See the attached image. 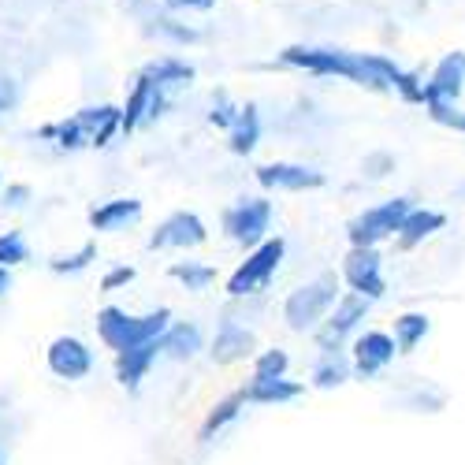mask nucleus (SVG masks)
<instances>
[{
  "mask_svg": "<svg viewBox=\"0 0 465 465\" xmlns=\"http://www.w3.org/2000/svg\"><path fill=\"white\" fill-rule=\"evenodd\" d=\"M164 94H168V90H161V86L142 71V74H138V83H134V90H131V97H127L124 120H120V134L138 131V127L149 120V115H157V112L164 108Z\"/></svg>",
  "mask_w": 465,
  "mask_h": 465,
  "instance_id": "nucleus-15",
  "label": "nucleus"
},
{
  "mask_svg": "<svg viewBox=\"0 0 465 465\" xmlns=\"http://www.w3.org/2000/svg\"><path fill=\"white\" fill-rule=\"evenodd\" d=\"M168 276L179 280L190 294H202V291H209L216 283V268L213 264H202V261H175L168 268Z\"/></svg>",
  "mask_w": 465,
  "mask_h": 465,
  "instance_id": "nucleus-25",
  "label": "nucleus"
},
{
  "mask_svg": "<svg viewBox=\"0 0 465 465\" xmlns=\"http://www.w3.org/2000/svg\"><path fill=\"white\" fill-rule=\"evenodd\" d=\"M172 8H190V12H209L216 0H168Z\"/></svg>",
  "mask_w": 465,
  "mask_h": 465,
  "instance_id": "nucleus-35",
  "label": "nucleus"
},
{
  "mask_svg": "<svg viewBox=\"0 0 465 465\" xmlns=\"http://www.w3.org/2000/svg\"><path fill=\"white\" fill-rule=\"evenodd\" d=\"M239 112H242V108H231V104H227V97L220 94V104H213V124H216V127H227V131H231V124L239 120Z\"/></svg>",
  "mask_w": 465,
  "mask_h": 465,
  "instance_id": "nucleus-32",
  "label": "nucleus"
},
{
  "mask_svg": "<svg viewBox=\"0 0 465 465\" xmlns=\"http://www.w3.org/2000/svg\"><path fill=\"white\" fill-rule=\"evenodd\" d=\"M395 354H399L395 335L376 331V328L358 331V335H354V346H351V358H354V376H361V380L380 376L387 365L395 361Z\"/></svg>",
  "mask_w": 465,
  "mask_h": 465,
  "instance_id": "nucleus-12",
  "label": "nucleus"
},
{
  "mask_svg": "<svg viewBox=\"0 0 465 465\" xmlns=\"http://www.w3.org/2000/svg\"><path fill=\"white\" fill-rule=\"evenodd\" d=\"M268 227H272V202L268 198H246L223 213V235L246 250L268 239Z\"/></svg>",
  "mask_w": 465,
  "mask_h": 465,
  "instance_id": "nucleus-8",
  "label": "nucleus"
},
{
  "mask_svg": "<svg viewBox=\"0 0 465 465\" xmlns=\"http://www.w3.org/2000/svg\"><path fill=\"white\" fill-rule=\"evenodd\" d=\"M429 331H432L429 313H402V317H395V346H399V354H413Z\"/></svg>",
  "mask_w": 465,
  "mask_h": 465,
  "instance_id": "nucleus-23",
  "label": "nucleus"
},
{
  "mask_svg": "<svg viewBox=\"0 0 465 465\" xmlns=\"http://www.w3.org/2000/svg\"><path fill=\"white\" fill-rule=\"evenodd\" d=\"M205 239H209V231L198 213H172L149 235V250H198L205 246Z\"/></svg>",
  "mask_w": 465,
  "mask_h": 465,
  "instance_id": "nucleus-11",
  "label": "nucleus"
},
{
  "mask_svg": "<svg viewBox=\"0 0 465 465\" xmlns=\"http://www.w3.org/2000/svg\"><path fill=\"white\" fill-rule=\"evenodd\" d=\"M94 257H97V246H94V242H86L79 253L49 261V268H53L56 276H74V272H83V268H90V261H94Z\"/></svg>",
  "mask_w": 465,
  "mask_h": 465,
  "instance_id": "nucleus-30",
  "label": "nucleus"
},
{
  "mask_svg": "<svg viewBox=\"0 0 465 465\" xmlns=\"http://www.w3.org/2000/svg\"><path fill=\"white\" fill-rule=\"evenodd\" d=\"M246 410V399H242V391H235V395H227V399H220L213 410H209V417H205V424H202V432H198V440H213V436H220L231 420H235L239 413Z\"/></svg>",
  "mask_w": 465,
  "mask_h": 465,
  "instance_id": "nucleus-26",
  "label": "nucleus"
},
{
  "mask_svg": "<svg viewBox=\"0 0 465 465\" xmlns=\"http://www.w3.org/2000/svg\"><path fill=\"white\" fill-rule=\"evenodd\" d=\"M131 280H134V268L120 264V268H112V272L101 280V291H115V287H124V283H131Z\"/></svg>",
  "mask_w": 465,
  "mask_h": 465,
  "instance_id": "nucleus-33",
  "label": "nucleus"
},
{
  "mask_svg": "<svg viewBox=\"0 0 465 465\" xmlns=\"http://www.w3.org/2000/svg\"><path fill=\"white\" fill-rule=\"evenodd\" d=\"M465 90V53H447L436 71H432V79L424 83V104H429L432 112V120L440 124H450V115H454V104Z\"/></svg>",
  "mask_w": 465,
  "mask_h": 465,
  "instance_id": "nucleus-7",
  "label": "nucleus"
},
{
  "mask_svg": "<svg viewBox=\"0 0 465 465\" xmlns=\"http://www.w3.org/2000/svg\"><path fill=\"white\" fill-rule=\"evenodd\" d=\"M26 193H30L26 186H12V190L5 193V202H8V205H23V202H26Z\"/></svg>",
  "mask_w": 465,
  "mask_h": 465,
  "instance_id": "nucleus-36",
  "label": "nucleus"
},
{
  "mask_svg": "<svg viewBox=\"0 0 465 465\" xmlns=\"http://www.w3.org/2000/svg\"><path fill=\"white\" fill-rule=\"evenodd\" d=\"M257 183H261L264 190H291V193H298V190H317V186H324V172L305 168V164L276 161V164L257 168Z\"/></svg>",
  "mask_w": 465,
  "mask_h": 465,
  "instance_id": "nucleus-16",
  "label": "nucleus"
},
{
  "mask_svg": "<svg viewBox=\"0 0 465 465\" xmlns=\"http://www.w3.org/2000/svg\"><path fill=\"white\" fill-rule=\"evenodd\" d=\"M369 298L358 294V291H342L339 302L331 305V313L324 317V324L317 328V342H321V351H339L342 339L346 335H354L358 324L369 317Z\"/></svg>",
  "mask_w": 465,
  "mask_h": 465,
  "instance_id": "nucleus-9",
  "label": "nucleus"
},
{
  "mask_svg": "<svg viewBox=\"0 0 465 465\" xmlns=\"http://www.w3.org/2000/svg\"><path fill=\"white\" fill-rule=\"evenodd\" d=\"M443 223H447V216L443 213H436V209H410L406 213V220H402V227H399V250H413V246H420L424 239H432L436 231H443Z\"/></svg>",
  "mask_w": 465,
  "mask_h": 465,
  "instance_id": "nucleus-20",
  "label": "nucleus"
},
{
  "mask_svg": "<svg viewBox=\"0 0 465 465\" xmlns=\"http://www.w3.org/2000/svg\"><path fill=\"white\" fill-rule=\"evenodd\" d=\"M198 351H205V335L190 321H175L161 335V358H168V361H190Z\"/></svg>",
  "mask_w": 465,
  "mask_h": 465,
  "instance_id": "nucleus-19",
  "label": "nucleus"
},
{
  "mask_svg": "<svg viewBox=\"0 0 465 465\" xmlns=\"http://www.w3.org/2000/svg\"><path fill=\"white\" fill-rule=\"evenodd\" d=\"M305 395V383L298 380H287V376H276V380H250L242 387V399L246 406H287L294 399Z\"/></svg>",
  "mask_w": 465,
  "mask_h": 465,
  "instance_id": "nucleus-17",
  "label": "nucleus"
},
{
  "mask_svg": "<svg viewBox=\"0 0 465 465\" xmlns=\"http://www.w3.org/2000/svg\"><path fill=\"white\" fill-rule=\"evenodd\" d=\"M257 354V335L239 324L235 317H223L216 335H213V346H209V358L216 365H239V361H250Z\"/></svg>",
  "mask_w": 465,
  "mask_h": 465,
  "instance_id": "nucleus-14",
  "label": "nucleus"
},
{
  "mask_svg": "<svg viewBox=\"0 0 465 465\" xmlns=\"http://www.w3.org/2000/svg\"><path fill=\"white\" fill-rule=\"evenodd\" d=\"M120 120L124 112L112 104H97V108H83L74 112L71 120L45 127L42 134L53 138L60 149H83V145H108L112 134H120Z\"/></svg>",
  "mask_w": 465,
  "mask_h": 465,
  "instance_id": "nucleus-4",
  "label": "nucleus"
},
{
  "mask_svg": "<svg viewBox=\"0 0 465 465\" xmlns=\"http://www.w3.org/2000/svg\"><path fill=\"white\" fill-rule=\"evenodd\" d=\"M283 64L305 67L313 74H342V79H351L358 86H372V90H399L406 101L424 104V83L417 74L402 71L399 64H391L387 56L342 53V49H287Z\"/></svg>",
  "mask_w": 465,
  "mask_h": 465,
  "instance_id": "nucleus-1",
  "label": "nucleus"
},
{
  "mask_svg": "<svg viewBox=\"0 0 465 465\" xmlns=\"http://www.w3.org/2000/svg\"><path fill=\"white\" fill-rule=\"evenodd\" d=\"M26 261H30L26 239L19 235V231H5V235H0V264L15 268V264H26Z\"/></svg>",
  "mask_w": 465,
  "mask_h": 465,
  "instance_id": "nucleus-29",
  "label": "nucleus"
},
{
  "mask_svg": "<svg viewBox=\"0 0 465 465\" xmlns=\"http://www.w3.org/2000/svg\"><path fill=\"white\" fill-rule=\"evenodd\" d=\"M12 291V268L0 264V294H8Z\"/></svg>",
  "mask_w": 465,
  "mask_h": 465,
  "instance_id": "nucleus-37",
  "label": "nucleus"
},
{
  "mask_svg": "<svg viewBox=\"0 0 465 465\" xmlns=\"http://www.w3.org/2000/svg\"><path fill=\"white\" fill-rule=\"evenodd\" d=\"M157 358H161V339H149L142 346H131V351H120L115 354V380L124 387H138Z\"/></svg>",
  "mask_w": 465,
  "mask_h": 465,
  "instance_id": "nucleus-18",
  "label": "nucleus"
},
{
  "mask_svg": "<svg viewBox=\"0 0 465 465\" xmlns=\"http://www.w3.org/2000/svg\"><path fill=\"white\" fill-rule=\"evenodd\" d=\"M351 376H354V358H346L339 346V351H324L321 365L313 369V387H339Z\"/></svg>",
  "mask_w": 465,
  "mask_h": 465,
  "instance_id": "nucleus-24",
  "label": "nucleus"
},
{
  "mask_svg": "<svg viewBox=\"0 0 465 465\" xmlns=\"http://www.w3.org/2000/svg\"><path fill=\"white\" fill-rule=\"evenodd\" d=\"M410 209H413L410 198H391V202H380V205L365 209L361 216H354L351 223H346L351 246H380L387 239H395Z\"/></svg>",
  "mask_w": 465,
  "mask_h": 465,
  "instance_id": "nucleus-6",
  "label": "nucleus"
},
{
  "mask_svg": "<svg viewBox=\"0 0 465 465\" xmlns=\"http://www.w3.org/2000/svg\"><path fill=\"white\" fill-rule=\"evenodd\" d=\"M339 276L335 272H321L317 280H309L302 287H294L283 302V321L291 331H317L324 324V317L331 313V305L339 302Z\"/></svg>",
  "mask_w": 465,
  "mask_h": 465,
  "instance_id": "nucleus-3",
  "label": "nucleus"
},
{
  "mask_svg": "<svg viewBox=\"0 0 465 465\" xmlns=\"http://www.w3.org/2000/svg\"><path fill=\"white\" fill-rule=\"evenodd\" d=\"M145 74H149V79L157 83L161 90H172V86H186V83L193 79V67L183 64V60H175V56H164V60H153V64L145 67Z\"/></svg>",
  "mask_w": 465,
  "mask_h": 465,
  "instance_id": "nucleus-27",
  "label": "nucleus"
},
{
  "mask_svg": "<svg viewBox=\"0 0 465 465\" xmlns=\"http://www.w3.org/2000/svg\"><path fill=\"white\" fill-rule=\"evenodd\" d=\"M149 23H153V30H157V34L172 37V42H179V45H186V42H198V30L179 26V23H175V19H168V15H153Z\"/></svg>",
  "mask_w": 465,
  "mask_h": 465,
  "instance_id": "nucleus-31",
  "label": "nucleus"
},
{
  "mask_svg": "<svg viewBox=\"0 0 465 465\" xmlns=\"http://www.w3.org/2000/svg\"><path fill=\"white\" fill-rule=\"evenodd\" d=\"M450 127H454V131H461V134H465V112H461V115H458V112H454V115H450Z\"/></svg>",
  "mask_w": 465,
  "mask_h": 465,
  "instance_id": "nucleus-38",
  "label": "nucleus"
},
{
  "mask_svg": "<svg viewBox=\"0 0 465 465\" xmlns=\"http://www.w3.org/2000/svg\"><path fill=\"white\" fill-rule=\"evenodd\" d=\"M15 104V83L12 79H0V112Z\"/></svg>",
  "mask_w": 465,
  "mask_h": 465,
  "instance_id": "nucleus-34",
  "label": "nucleus"
},
{
  "mask_svg": "<svg viewBox=\"0 0 465 465\" xmlns=\"http://www.w3.org/2000/svg\"><path fill=\"white\" fill-rule=\"evenodd\" d=\"M261 142V115L253 104H246L239 112V120L231 124V153H239V157H246V153H253Z\"/></svg>",
  "mask_w": 465,
  "mask_h": 465,
  "instance_id": "nucleus-22",
  "label": "nucleus"
},
{
  "mask_svg": "<svg viewBox=\"0 0 465 465\" xmlns=\"http://www.w3.org/2000/svg\"><path fill=\"white\" fill-rule=\"evenodd\" d=\"M172 324V309H157V313L134 317L120 305H104L97 313V339L108 346L112 354L131 351V346H142L149 339H161Z\"/></svg>",
  "mask_w": 465,
  "mask_h": 465,
  "instance_id": "nucleus-2",
  "label": "nucleus"
},
{
  "mask_svg": "<svg viewBox=\"0 0 465 465\" xmlns=\"http://www.w3.org/2000/svg\"><path fill=\"white\" fill-rule=\"evenodd\" d=\"M283 257H287V242H283L280 235H276V239L268 235L264 242H257V246L250 250V257L235 268V272L227 276V294H231V298H253V294H261L268 283L276 280Z\"/></svg>",
  "mask_w": 465,
  "mask_h": 465,
  "instance_id": "nucleus-5",
  "label": "nucleus"
},
{
  "mask_svg": "<svg viewBox=\"0 0 465 465\" xmlns=\"http://www.w3.org/2000/svg\"><path fill=\"white\" fill-rule=\"evenodd\" d=\"M342 283L365 294L369 302H380L387 294V280H383V257L376 246H351L342 261Z\"/></svg>",
  "mask_w": 465,
  "mask_h": 465,
  "instance_id": "nucleus-10",
  "label": "nucleus"
},
{
  "mask_svg": "<svg viewBox=\"0 0 465 465\" xmlns=\"http://www.w3.org/2000/svg\"><path fill=\"white\" fill-rule=\"evenodd\" d=\"M138 216H142V202L138 198H112V202H104V205H97L90 213V227L94 231H124Z\"/></svg>",
  "mask_w": 465,
  "mask_h": 465,
  "instance_id": "nucleus-21",
  "label": "nucleus"
},
{
  "mask_svg": "<svg viewBox=\"0 0 465 465\" xmlns=\"http://www.w3.org/2000/svg\"><path fill=\"white\" fill-rule=\"evenodd\" d=\"M45 361H49V372L74 383V380H86L94 372V351L83 342V339H74V335H60L49 342V351H45Z\"/></svg>",
  "mask_w": 465,
  "mask_h": 465,
  "instance_id": "nucleus-13",
  "label": "nucleus"
},
{
  "mask_svg": "<svg viewBox=\"0 0 465 465\" xmlns=\"http://www.w3.org/2000/svg\"><path fill=\"white\" fill-rule=\"evenodd\" d=\"M287 369H291V358L280 346L253 354V380H276V376H287Z\"/></svg>",
  "mask_w": 465,
  "mask_h": 465,
  "instance_id": "nucleus-28",
  "label": "nucleus"
}]
</instances>
